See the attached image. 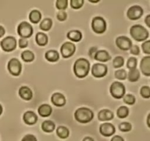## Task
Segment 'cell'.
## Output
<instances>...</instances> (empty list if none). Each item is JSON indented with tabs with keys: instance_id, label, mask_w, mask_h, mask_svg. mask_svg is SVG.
<instances>
[{
	"instance_id": "obj_1",
	"label": "cell",
	"mask_w": 150,
	"mask_h": 141,
	"mask_svg": "<svg viewBox=\"0 0 150 141\" xmlns=\"http://www.w3.org/2000/svg\"><path fill=\"white\" fill-rule=\"evenodd\" d=\"M90 69V63L86 59H78L74 63L73 71L75 75L79 78H84L89 73Z\"/></svg>"
},
{
	"instance_id": "obj_2",
	"label": "cell",
	"mask_w": 150,
	"mask_h": 141,
	"mask_svg": "<svg viewBox=\"0 0 150 141\" xmlns=\"http://www.w3.org/2000/svg\"><path fill=\"white\" fill-rule=\"evenodd\" d=\"M93 112L86 107H80L75 112V118L79 123H89L93 119Z\"/></svg>"
},
{
	"instance_id": "obj_3",
	"label": "cell",
	"mask_w": 150,
	"mask_h": 141,
	"mask_svg": "<svg viewBox=\"0 0 150 141\" xmlns=\"http://www.w3.org/2000/svg\"><path fill=\"white\" fill-rule=\"evenodd\" d=\"M130 35L136 41H144L149 38V32L142 25H133L130 28Z\"/></svg>"
},
{
	"instance_id": "obj_4",
	"label": "cell",
	"mask_w": 150,
	"mask_h": 141,
	"mask_svg": "<svg viewBox=\"0 0 150 141\" xmlns=\"http://www.w3.org/2000/svg\"><path fill=\"white\" fill-rule=\"evenodd\" d=\"M110 93L114 98H121L125 94V87L120 82H114L110 87Z\"/></svg>"
},
{
	"instance_id": "obj_5",
	"label": "cell",
	"mask_w": 150,
	"mask_h": 141,
	"mask_svg": "<svg viewBox=\"0 0 150 141\" xmlns=\"http://www.w3.org/2000/svg\"><path fill=\"white\" fill-rule=\"evenodd\" d=\"M18 34L21 38H30L33 34V28L32 26L26 21H23L18 26Z\"/></svg>"
},
{
	"instance_id": "obj_6",
	"label": "cell",
	"mask_w": 150,
	"mask_h": 141,
	"mask_svg": "<svg viewBox=\"0 0 150 141\" xmlns=\"http://www.w3.org/2000/svg\"><path fill=\"white\" fill-rule=\"evenodd\" d=\"M92 28L95 32L98 34H102L106 29V22L103 18L100 16H96L92 19Z\"/></svg>"
},
{
	"instance_id": "obj_7",
	"label": "cell",
	"mask_w": 150,
	"mask_h": 141,
	"mask_svg": "<svg viewBox=\"0 0 150 141\" xmlns=\"http://www.w3.org/2000/svg\"><path fill=\"white\" fill-rule=\"evenodd\" d=\"M1 47L4 51H12L16 49L17 46V41L14 37L8 36L2 40L0 43Z\"/></svg>"
},
{
	"instance_id": "obj_8",
	"label": "cell",
	"mask_w": 150,
	"mask_h": 141,
	"mask_svg": "<svg viewBox=\"0 0 150 141\" xmlns=\"http://www.w3.org/2000/svg\"><path fill=\"white\" fill-rule=\"evenodd\" d=\"M7 68L9 72L13 76H18L21 72L22 66L21 62L18 59L13 58L8 62Z\"/></svg>"
},
{
	"instance_id": "obj_9",
	"label": "cell",
	"mask_w": 150,
	"mask_h": 141,
	"mask_svg": "<svg viewBox=\"0 0 150 141\" xmlns=\"http://www.w3.org/2000/svg\"><path fill=\"white\" fill-rule=\"evenodd\" d=\"M107 72H108V68L106 65L102 63L94 64L92 68V74L96 78L103 77L106 75Z\"/></svg>"
},
{
	"instance_id": "obj_10",
	"label": "cell",
	"mask_w": 150,
	"mask_h": 141,
	"mask_svg": "<svg viewBox=\"0 0 150 141\" xmlns=\"http://www.w3.org/2000/svg\"><path fill=\"white\" fill-rule=\"evenodd\" d=\"M60 51L64 58H68L74 54L76 51V46L71 42H65L61 46Z\"/></svg>"
},
{
	"instance_id": "obj_11",
	"label": "cell",
	"mask_w": 150,
	"mask_h": 141,
	"mask_svg": "<svg viewBox=\"0 0 150 141\" xmlns=\"http://www.w3.org/2000/svg\"><path fill=\"white\" fill-rule=\"evenodd\" d=\"M143 13V8L141 6L134 5L128 9L127 12V16L130 20H137L142 17Z\"/></svg>"
},
{
	"instance_id": "obj_12",
	"label": "cell",
	"mask_w": 150,
	"mask_h": 141,
	"mask_svg": "<svg viewBox=\"0 0 150 141\" xmlns=\"http://www.w3.org/2000/svg\"><path fill=\"white\" fill-rule=\"evenodd\" d=\"M116 44L119 48L124 50V51L130 49L131 46H133L131 40L126 36L118 37L116 40Z\"/></svg>"
},
{
	"instance_id": "obj_13",
	"label": "cell",
	"mask_w": 150,
	"mask_h": 141,
	"mask_svg": "<svg viewBox=\"0 0 150 141\" xmlns=\"http://www.w3.org/2000/svg\"><path fill=\"white\" fill-rule=\"evenodd\" d=\"M116 132V129L112 123H104L100 126V132L105 137H110L114 135Z\"/></svg>"
},
{
	"instance_id": "obj_14",
	"label": "cell",
	"mask_w": 150,
	"mask_h": 141,
	"mask_svg": "<svg viewBox=\"0 0 150 141\" xmlns=\"http://www.w3.org/2000/svg\"><path fill=\"white\" fill-rule=\"evenodd\" d=\"M51 102L57 107H62L66 103L65 97L60 93H55L51 96Z\"/></svg>"
},
{
	"instance_id": "obj_15",
	"label": "cell",
	"mask_w": 150,
	"mask_h": 141,
	"mask_svg": "<svg viewBox=\"0 0 150 141\" xmlns=\"http://www.w3.org/2000/svg\"><path fill=\"white\" fill-rule=\"evenodd\" d=\"M23 121L28 125H34L38 121V115L32 111H27L23 114Z\"/></svg>"
},
{
	"instance_id": "obj_16",
	"label": "cell",
	"mask_w": 150,
	"mask_h": 141,
	"mask_svg": "<svg viewBox=\"0 0 150 141\" xmlns=\"http://www.w3.org/2000/svg\"><path fill=\"white\" fill-rule=\"evenodd\" d=\"M18 93L19 95L21 97V98H23V100H26V101H29L33 97L32 90L27 86L21 87L18 90Z\"/></svg>"
},
{
	"instance_id": "obj_17",
	"label": "cell",
	"mask_w": 150,
	"mask_h": 141,
	"mask_svg": "<svg viewBox=\"0 0 150 141\" xmlns=\"http://www.w3.org/2000/svg\"><path fill=\"white\" fill-rule=\"evenodd\" d=\"M141 70L142 73L146 76L150 75V57L146 56L142 58L141 61Z\"/></svg>"
},
{
	"instance_id": "obj_18",
	"label": "cell",
	"mask_w": 150,
	"mask_h": 141,
	"mask_svg": "<svg viewBox=\"0 0 150 141\" xmlns=\"http://www.w3.org/2000/svg\"><path fill=\"white\" fill-rule=\"evenodd\" d=\"M114 118V114L112 112L107 109L100 110L98 113V119L101 121H105V120H111Z\"/></svg>"
},
{
	"instance_id": "obj_19",
	"label": "cell",
	"mask_w": 150,
	"mask_h": 141,
	"mask_svg": "<svg viewBox=\"0 0 150 141\" xmlns=\"http://www.w3.org/2000/svg\"><path fill=\"white\" fill-rule=\"evenodd\" d=\"M94 59L100 62H107L111 59V56L105 50H99L96 52Z\"/></svg>"
},
{
	"instance_id": "obj_20",
	"label": "cell",
	"mask_w": 150,
	"mask_h": 141,
	"mask_svg": "<svg viewBox=\"0 0 150 141\" xmlns=\"http://www.w3.org/2000/svg\"><path fill=\"white\" fill-rule=\"evenodd\" d=\"M38 112L41 117H48L52 113V108L48 104H44L40 106L38 110Z\"/></svg>"
},
{
	"instance_id": "obj_21",
	"label": "cell",
	"mask_w": 150,
	"mask_h": 141,
	"mask_svg": "<svg viewBox=\"0 0 150 141\" xmlns=\"http://www.w3.org/2000/svg\"><path fill=\"white\" fill-rule=\"evenodd\" d=\"M67 37L70 41L79 42L81 40L82 34L79 30H71L67 34Z\"/></svg>"
},
{
	"instance_id": "obj_22",
	"label": "cell",
	"mask_w": 150,
	"mask_h": 141,
	"mask_svg": "<svg viewBox=\"0 0 150 141\" xmlns=\"http://www.w3.org/2000/svg\"><path fill=\"white\" fill-rule=\"evenodd\" d=\"M45 57L48 61L54 63V62L58 61V60L59 59V54L56 50H49L45 53Z\"/></svg>"
},
{
	"instance_id": "obj_23",
	"label": "cell",
	"mask_w": 150,
	"mask_h": 141,
	"mask_svg": "<svg viewBox=\"0 0 150 141\" xmlns=\"http://www.w3.org/2000/svg\"><path fill=\"white\" fill-rule=\"evenodd\" d=\"M35 40H36V42L38 45L40 46H43L48 43V36L43 32H38L35 37Z\"/></svg>"
},
{
	"instance_id": "obj_24",
	"label": "cell",
	"mask_w": 150,
	"mask_h": 141,
	"mask_svg": "<svg viewBox=\"0 0 150 141\" xmlns=\"http://www.w3.org/2000/svg\"><path fill=\"white\" fill-rule=\"evenodd\" d=\"M41 126H42V130L47 133H51L55 129V123L50 120H47L42 122Z\"/></svg>"
},
{
	"instance_id": "obj_25",
	"label": "cell",
	"mask_w": 150,
	"mask_h": 141,
	"mask_svg": "<svg viewBox=\"0 0 150 141\" xmlns=\"http://www.w3.org/2000/svg\"><path fill=\"white\" fill-rule=\"evenodd\" d=\"M127 77L130 82H137L139 79V78H140V72H139V70L136 68L131 69V70H130V71H129L128 74L127 75Z\"/></svg>"
},
{
	"instance_id": "obj_26",
	"label": "cell",
	"mask_w": 150,
	"mask_h": 141,
	"mask_svg": "<svg viewBox=\"0 0 150 141\" xmlns=\"http://www.w3.org/2000/svg\"><path fill=\"white\" fill-rule=\"evenodd\" d=\"M29 20L33 24H38V22L40 21L42 15H41L40 12L38 10H33L30 12L29 13Z\"/></svg>"
},
{
	"instance_id": "obj_27",
	"label": "cell",
	"mask_w": 150,
	"mask_h": 141,
	"mask_svg": "<svg viewBox=\"0 0 150 141\" xmlns=\"http://www.w3.org/2000/svg\"><path fill=\"white\" fill-rule=\"evenodd\" d=\"M57 135H58L59 137L62 138V139H66V138L68 137L70 132L67 127L60 126L57 129Z\"/></svg>"
},
{
	"instance_id": "obj_28",
	"label": "cell",
	"mask_w": 150,
	"mask_h": 141,
	"mask_svg": "<svg viewBox=\"0 0 150 141\" xmlns=\"http://www.w3.org/2000/svg\"><path fill=\"white\" fill-rule=\"evenodd\" d=\"M52 24V20L49 18H46L41 21L40 24V28L43 31H48L49 29H51Z\"/></svg>"
},
{
	"instance_id": "obj_29",
	"label": "cell",
	"mask_w": 150,
	"mask_h": 141,
	"mask_svg": "<svg viewBox=\"0 0 150 141\" xmlns=\"http://www.w3.org/2000/svg\"><path fill=\"white\" fill-rule=\"evenodd\" d=\"M21 58L24 62L29 63V62H32L34 60V59H35V54H34V53L32 51H29V50H26V51H23L21 53Z\"/></svg>"
},
{
	"instance_id": "obj_30",
	"label": "cell",
	"mask_w": 150,
	"mask_h": 141,
	"mask_svg": "<svg viewBox=\"0 0 150 141\" xmlns=\"http://www.w3.org/2000/svg\"><path fill=\"white\" fill-rule=\"evenodd\" d=\"M117 114L120 118H127V115H129V109L127 107H125V106H122V107H120L117 110Z\"/></svg>"
},
{
	"instance_id": "obj_31",
	"label": "cell",
	"mask_w": 150,
	"mask_h": 141,
	"mask_svg": "<svg viewBox=\"0 0 150 141\" xmlns=\"http://www.w3.org/2000/svg\"><path fill=\"white\" fill-rule=\"evenodd\" d=\"M127 72L125 69H120L115 71L114 76L117 79H120V80H125L127 78Z\"/></svg>"
},
{
	"instance_id": "obj_32",
	"label": "cell",
	"mask_w": 150,
	"mask_h": 141,
	"mask_svg": "<svg viewBox=\"0 0 150 141\" xmlns=\"http://www.w3.org/2000/svg\"><path fill=\"white\" fill-rule=\"evenodd\" d=\"M123 97H124L123 101L125 104H129V105H133L136 102V98H135L134 95H131V94H126Z\"/></svg>"
},
{
	"instance_id": "obj_33",
	"label": "cell",
	"mask_w": 150,
	"mask_h": 141,
	"mask_svg": "<svg viewBox=\"0 0 150 141\" xmlns=\"http://www.w3.org/2000/svg\"><path fill=\"white\" fill-rule=\"evenodd\" d=\"M124 58L122 57H121V56H117V57H116L114 58V61H113V66L116 68H118L122 67L124 65Z\"/></svg>"
},
{
	"instance_id": "obj_34",
	"label": "cell",
	"mask_w": 150,
	"mask_h": 141,
	"mask_svg": "<svg viewBox=\"0 0 150 141\" xmlns=\"http://www.w3.org/2000/svg\"><path fill=\"white\" fill-rule=\"evenodd\" d=\"M119 129L123 132H130L132 129V125L131 123H128V122H123L119 125Z\"/></svg>"
},
{
	"instance_id": "obj_35",
	"label": "cell",
	"mask_w": 150,
	"mask_h": 141,
	"mask_svg": "<svg viewBox=\"0 0 150 141\" xmlns=\"http://www.w3.org/2000/svg\"><path fill=\"white\" fill-rule=\"evenodd\" d=\"M67 4H68L67 0H57L56 2V7L59 10H64L67 7Z\"/></svg>"
},
{
	"instance_id": "obj_36",
	"label": "cell",
	"mask_w": 150,
	"mask_h": 141,
	"mask_svg": "<svg viewBox=\"0 0 150 141\" xmlns=\"http://www.w3.org/2000/svg\"><path fill=\"white\" fill-rule=\"evenodd\" d=\"M84 1L83 0H71L70 6L73 9H79L83 6Z\"/></svg>"
},
{
	"instance_id": "obj_37",
	"label": "cell",
	"mask_w": 150,
	"mask_h": 141,
	"mask_svg": "<svg viewBox=\"0 0 150 141\" xmlns=\"http://www.w3.org/2000/svg\"><path fill=\"white\" fill-rule=\"evenodd\" d=\"M136 66H137V60H136V58H135V57H130V58L128 59V60L127 62V67L130 70L136 68Z\"/></svg>"
},
{
	"instance_id": "obj_38",
	"label": "cell",
	"mask_w": 150,
	"mask_h": 141,
	"mask_svg": "<svg viewBox=\"0 0 150 141\" xmlns=\"http://www.w3.org/2000/svg\"><path fill=\"white\" fill-rule=\"evenodd\" d=\"M141 95L144 98H149L150 97V88L149 86H143L141 88Z\"/></svg>"
},
{
	"instance_id": "obj_39",
	"label": "cell",
	"mask_w": 150,
	"mask_h": 141,
	"mask_svg": "<svg viewBox=\"0 0 150 141\" xmlns=\"http://www.w3.org/2000/svg\"><path fill=\"white\" fill-rule=\"evenodd\" d=\"M57 17L59 21H65L66 19H67V14L65 11H64V10H60V11H59L58 13H57Z\"/></svg>"
},
{
	"instance_id": "obj_40",
	"label": "cell",
	"mask_w": 150,
	"mask_h": 141,
	"mask_svg": "<svg viewBox=\"0 0 150 141\" xmlns=\"http://www.w3.org/2000/svg\"><path fill=\"white\" fill-rule=\"evenodd\" d=\"M142 49H143L144 52L146 53V54H150V41H144V43H143V44H142Z\"/></svg>"
},
{
	"instance_id": "obj_41",
	"label": "cell",
	"mask_w": 150,
	"mask_h": 141,
	"mask_svg": "<svg viewBox=\"0 0 150 141\" xmlns=\"http://www.w3.org/2000/svg\"><path fill=\"white\" fill-rule=\"evenodd\" d=\"M21 141H38L37 138L33 135H26L22 138Z\"/></svg>"
},
{
	"instance_id": "obj_42",
	"label": "cell",
	"mask_w": 150,
	"mask_h": 141,
	"mask_svg": "<svg viewBox=\"0 0 150 141\" xmlns=\"http://www.w3.org/2000/svg\"><path fill=\"white\" fill-rule=\"evenodd\" d=\"M130 53L132 54H134V55H139V53H140L139 47L136 45H133L130 48Z\"/></svg>"
},
{
	"instance_id": "obj_43",
	"label": "cell",
	"mask_w": 150,
	"mask_h": 141,
	"mask_svg": "<svg viewBox=\"0 0 150 141\" xmlns=\"http://www.w3.org/2000/svg\"><path fill=\"white\" fill-rule=\"evenodd\" d=\"M18 45L21 48H26L28 46V41L25 38H20L18 41Z\"/></svg>"
},
{
	"instance_id": "obj_44",
	"label": "cell",
	"mask_w": 150,
	"mask_h": 141,
	"mask_svg": "<svg viewBox=\"0 0 150 141\" xmlns=\"http://www.w3.org/2000/svg\"><path fill=\"white\" fill-rule=\"evenodd\" d=\"M98 51V48H97V47H95V46L92 47V48L89 49V57H90L91 58H92V59L95 58V54H96V52Z\"/></svg>"
},
{
	"instance_id": "obj_45",
	"label": "cell",
	"mask_w": 150,
	"mask_h": 141,
	"mask_svg": "<svg viewBox=\"0 0 150 141\" xmlns=\"http://www.w3.org/2000/svg\"><path fill=\"white\" fill-rule=\"evenodd\" d=\"M111 141H125V140L121 136H120V135H115V136L111 139Z\"/></svg>"
},
{
	"instance_id": "obj_46",
	"label": "cell",
	"mask_w": 150,
	"mask_h": 141,
	"mask_svg": "<svg viewBox=\"0 0 150 141\" xmlns=\"http://www.w3.org/2000/svg\"><path fill=\"white\" fill-rule=\"evenodd\" d=\"M145 22H146L148 27H150V15H148V16H146V19H145Z\"/></svg>"
},
{
	"instance_id": "obj_47",
	"label": "cell",
	"mask_w": 150,
	"mask_h": 141,
	"mask_svg": "<svg viewBox=\"0 0 150 141\" xmlns=\"http://www.w3.org/2000/svg\"><path fill=\"white\" fill-rule=\"evenodd\" d=\"M4 33H5V29L3 26H0V38H1L4 35Z\"/></svg>"
},
{
	"instance_id": "obj_48",
	"label": "cell",
	"mask_w": 150,
	"mask_h": 141,
	"mask_svg": "<svg viewBox=\"0 0 150 141\" xmlns=\"http://www.w3.org/2000/svg\"><path fill=\"white\" fill-rule=\"evenodd\" d=\"M83 141H95L93 138L90 137H86L83 138Z\"/></svg>"
},
{
	"instance_id": "obj_49",
	"label": "cell",
	"mask_w": 150,
	"mask_h": 141,
	"mask_svg": "<svg viewBox=\"0 0 150 141\" xmlns=\"http://www.w3.org/2000/svg\"><path fill=\"white\" fill-rule=\"evenodd\" d=\"M149 117H150V115H148V117H147V125H148V126H149Z\"/></svg>"
},
{
	"instance_id": "obj_50",
	"label": "cell",
	"mask_w": 150,
	"mask_h": 141,
	"mask_svg": "<svg viewBox=\"0 0 150 141\" xmlns=\"http://www.w3.org/2000/svg\"><path fill=\"white\" fill-rule=\"evenodd\" d=\"M2 110H3L2 107H1V104H0V115H1V113H2Z\"/></svg>"
},
{
	"instance_id": "obj_51",
	"label": "cell",
	"mask_w": 150,
	"mask_h": 141,
	"mask_svg": "<svg viewBox=\"0 0 150 141\" xmlns=\"http://www.w3.org/2000/svg\"><path fill=\"white\" fill-rule=\"evenodd\" d=\"M89 2H93V3H97L99 2V0H97V1H92V0H89Z\"/></svg>"
}]
</instances>
